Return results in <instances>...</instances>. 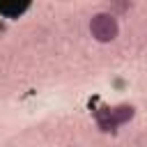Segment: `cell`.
I'll list each match as a JSON object with an SVG mask.
<instances>
[{
  "mask_svg": "<svg viewBox=\"0 0 147 147\" xmlns=\"http://www.w3.org/2000/svg\"><path fill=\"white\" fill-rule=\"evenodd\" d=\"M117 21L113 14H96L90 21V32L96 41H110L117 37Z\"/></svg>",
  "mask_w": 147,
  "mask_h": 147,
  "instance_id": "cell-1",
  "label": "cell"
},
{
  "mask_svg": "<svg viewBox=\"0 0 147 147\" xmlns=\"http://www.w3.org/2000/svg\"><path fill=\"white\" fill-rule=\"evenodd\" d=\"M30 0H0V11L5 16H16L28 7Z\"/></svg>",
  "mask_w": 147,
  "mask_h": 147,
  "instance_id": "cell-2",
  "label": "cell"
}]
</instances>
